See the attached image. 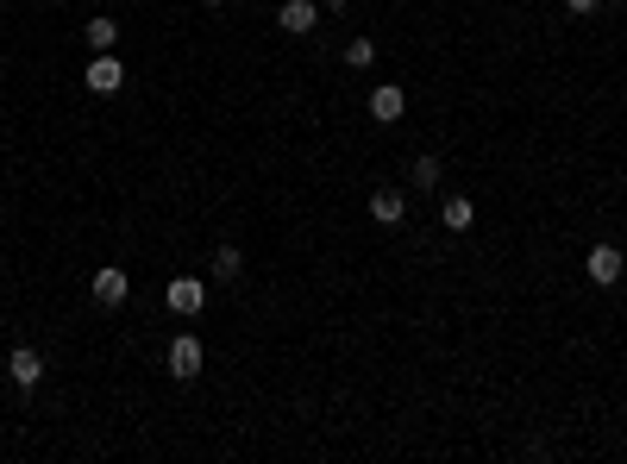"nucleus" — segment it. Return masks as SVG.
<instances>
[{
  "label": "nucleus",
  "instance_id": "nucleus-3",
  "mask_svg": "<svg viewBox=\"0 0 627 464\" xmlns=\"http://www.w3.org/2000/svg\"><path fill=\"white\" fill-rule=\"evenodd\" d=\"M584 270H590V283H596V289H615V283H621V270H627V258H621L615 245H596Z\"/></svg>",
  "mask_w": 627,
  "mask_h": 464
},
{
  "label": "nucleus",
  "instance_id": "nucleus-17",
  "mask_svg": "<svg viewBox=\"0 0 627 464\" xmlns=\"http://www.w3.org/2000/svg\"><path fill=\"white\" fill-rule=\"evenodd\" d=\"M207 7H220V0H207Z\"/></svg>",
  "mask_w": 627,
  "mask_h": 464
},
{
  "label": "nucleus",
  "instance_id": "nucleus-9",
  "mask_svg": "<svg viewBox=\"0 0 627 464\" xmlns=\"http://www.w3.org/2000/svg\"><path fill=\"white\" fill-rule=\"evenodd\" d=\"M402 214H408L402 189H377V195H370V220H377V226H402Z\"/></svg>",
  "mask_w": 627,
  "mask_h": 464
},
{
  "label": "nucleus",
  "instance_id": "nucleus-15",
  "mask_svg": "<svg viewBox=\"0 0 627 464\" xmlns=\"http://www.w3.org/2000/svg\"><path fill=\"white\" fill-rule=\"evenodd\" d=\"M565 7H571V13H596V7H602V0H565Z\"/></svg>",
  "mask_w": 627,
  "mask_h": 464
},
{
  "label": "nucleus",
  "instance_id": "nucleus-18",
  "mask_svg": "<svg viewBox=\"0 0 627 464\" xmlns=\"http://www.w3.org/2000/svg\"><path fill=\"white\" fill-rule=\"evenodd\" d=\"M0 13H7V7H0Z\"/></svg>",
  "mask_w": 627,
  "mask_h": 464
},
{
  "label": "nucleus",
  "instance_id": "nucleus-10",
  "mask_svg": "<svg viewBox=\"0 0 627 464\" xmlns=\"http://www.w3.org/2000/svg\"><path fill=\"white\" fill-rule=\"evenodd\" d=\"M439 226H446V232H471V226H477V207H471V195H452L446 207H439Z\"/></svg>",
  "mask_w": 627,
  "mask_h": 464
},
{
  "label": "nucleus",
  "instance_id": "nucleus-5",
  "mask_svg": "<svg viewBox=\"0 0 627 464\" xmlns=\"http://www.w3.org/2000/svg\"><path fill=\"white\" fill-rule=\"evenodd\" d=\"M276 26H283L289 38H308V32L320 26V7H314V0H283V13H276Z\"/></svg>",
  "mask_w": 627,
  "mask_h": 464
},
{
  "label": "nucleus",
  "instance_id": "nucleus-4",
  "mask_svg": "<svg viewBox=\"0 0 627 464\" xmlns=\"http://www.w3.org/2000/svg\"><path fill=\"white\" fill-rule=\"evenodd\" d=\"M402 113H408V95H402V88H396V82H383V88H370V120H377V126H396V120H402Z\"/></svg>",
  "mask_w": 627,
  "mask_h": 464
},
{
  "label": "nucleus",
  "instance_id": "nucleus-12",
  "mask_svg": "<svg viewBox=\"0 0 627 464\" xmlns=\"http://www.w3.org/2000/svg\"><path fill=\"white\" fill-rule=\"evenodd\" d=\"M439 176H446V170H439V157H414V164H408L414 189H439Z\"/></svg>",
  "mask_w": 627,
  "mask_h": 464
},
{
  "label": "nucleus",
  "instance_id": "nucleus-2",
  "mask_svg": "<svg viewBox=\"0 0 627 464\" xmlns=\"http://www.w3.org/2000/svg\"><path fill=\"white\" fill-rule=\"evenodd\" d=\"M82 82H88V88H95V95H120V88H126V63H120V57H113V51H101L95 63H88V69H82Z\"/></svg>",
  "mask_w": 627,
  "mask_h": 464
},
{
  "label": "nucleus",
  "instance_id": "nucleus-16",
  "mask_svg": "<svg viewBox=\"0 0 627 464\" xmlns=\"http://www.w3.org/2000/svg\"><path fill=\"white\" fill-rule=\"evenodd\" d=\"M327 7H333V13H345V7H352V0H327Z\"/></svg>",
  "mask_w": 627,
  "mask_h": 464
},
{
  "label": "nucleus",
  "instance_id": "nucleus-1",
  "mask_svg": "<svg viewBox=\"0 0 627 464\" xmlns=\"http://www.w3.org/2000/svg\"><path fill=\"white\" fill-rule=\"evenodd\" d=\"M201 364H207V345H201L195 333H176L170 352H164V370H170L176 383H189V377H201Z\"/></svg>",
  "mask_w": 627,
  "mask_h": 464
},
{
  "label": "nucleus",
  "instance_id": "nucleus-8",
  "mask_svg": "<svg viewBox=\"0 0 627 464\" xmlns=\"http://www.w3.org/2000/svg\"><path fill=\"white\" fill-rule=\"evenodd\" d=\"M7 370H13V383H19V389H38V377H44V358L32 352V345H13Z\"/></svg>",
  "mask_w": 627,
  "mask_h": 464
},
{
  "label": "nucleus",
  "instance_id": "nucleus-7",
  "mask_svg": "<svg viewBox=\"0 0 627 464\" xmlns=\"http://www.w3.org/2000/svg\"><path fill=\"white\" fill-rule=\"evenodd\" d=\"M126 295H132V276H126V270H113V264L95 270V301H101V308H120Z\"/></svg>",
  "mask_w": 627,
  "mask_h": 464
},
{
  "label": "nucleus",
  "instance_id": "nucleus-13",
  "mask_svg": "<svg viewBox=\"0 0 627 464\" xmlns=\"http://www.w3.org/2000/svg\"><path fill=\"white\" fill-rule=\"evenodd\" d=\"M88 44H95V51H113V44H120V19H88Z\"/></svg>",
  "mask_w": 627,
  "mask_h": 464
},
{
  "label": "nucleus",
  "instance_id": "nucleus-14",
  "mask_svg": "<svg viewBox=\"0 0 627 464\" xmlns=\"http://www.w3.org/2000/svg\"><path fill=\"white\" fill-rule=\"evenodd\" d=\"M345 63H352V69H370V63H377V44H370V38H352V44H345Z\"/></svg>",
  "mask_w": 627,
  "mask_h": 464
},
{
  "label": "nucleus",
  "instance_id": "nucleus-6",
  "mask_svg": "<svg viewBox=\"0 0 627 464\" xmlns=\"http://www.w3.org/2000/svg\"><path fill=\"white\" fill-rule=\"evenodd\" d=\"M164 301H170V314H182V320H189V314H201V301H207V289L195 283V276H176V283L164 289Z\"/></svg>",
  "mask_w": 627,
  "mask_h": 464
},
{
  "label": "nucleus",
  "instance_id": "nucleus-11",
  "mask_svg": "<svg viewBox=\"0 0 627 464\" xmlns=\"http://www.w3.org/2000/svg\"><path fill=\"white\" fill-rule=\"evenodd\" d=\"M239 270H245V251H239V245H220V251H214V283H232Z\"/></svg>",
  "mask_w": 627,
  "mask_h": 464
}]
</instances>
